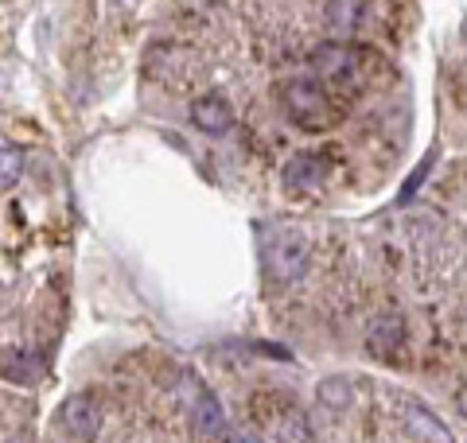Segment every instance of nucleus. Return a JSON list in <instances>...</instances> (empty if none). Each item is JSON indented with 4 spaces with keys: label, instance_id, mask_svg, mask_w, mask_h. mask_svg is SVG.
Returning <instances> with one entry per match:
<instances>
[{
    "label": "nucleus",
    "instance_id": "obj_1",
    "mask_svg": "<svg viewBox=\"0 0 467 443\" xmlns=\"http://www.w3.org/2000/svg\"><path fill=\"white\" fill-rule=\"evenodd\" d=\"M285 109H288L292 121H300L304 129H327V125L339 121V113H343L324 86L312 82V78H296V82L285 86Z\"/></svg>",
    "mask_w": 467,
    "mask_h": 443
},
{
    "label": "nucleus",
    "instance_id": "obj_2",
    "mask_svg": "<svg viewBox=\"0 0 467 443\" xmlns=\"http://www.w3.org/2000/svg\"><path fill=\"white\" fill-rule=\"evenodd\" d=\"M304 264H308V245L296 233H276L265 249V273L276 280V284H288V280H296L304 273Z\"/></svg>",
    "mask_w": 467,
    "mask_h": 443
},
{
    "label": "nucleus",
    "instance_id": "obj_3",
    "mask_svg": "<svg viewBox=\"0 0 467 443\" xmlns=\"http://www.w3.org/2000/svg\"><path fill=\"white\" fill-rule=\"evenodd\" d=\"M312 70L319 82H347L358 70V55L343 43H324V47L312 51Z\"/></svg>",
    "mask_w": 467,
    "mask_h": 443
},
{
    "label": "nucleus",
    "instance_id": "obj_4",
    "mask_svg": "<svg viewBox=\"0 0 467 443\" xmlns=\"http://www.w3.org/2000/svg\"><path fill=\"white\" fill-rule=\"evenodd\" d=\"M58 424H63L67 436L75 439H94L101 432V408L90 397H70V401L58 408Z\"/></svg>",
    "mask_w": 467,
    "mask_h": 443
},
{
    "label": "nucleus",
    "instance_id": "obj_5",
    "mask_svg": "<svg viewBox=\"0 0 467 443\" xmlns=\"http://www.w3.org/2000/svg\"><path fill=\"white\" fill-rule=\"evenodd\" d=\"M401 343H405V323H401V315H389V312H386V315H378V319L370 323L367 346H370L374 358H382V362L398 358Z\"/></svg>",
    "mask_w": 467,
    "mask_h": 443
},
{
    "label": "nucleus",
    "instance_id": "obj_6",
    "mask_svg": "<svg viewBox=\"0 0 467 443\" xmlns=\"http://www.w3.org/2000/svg\"><path fill=\"white\" fill-rule=\"evenodd\" d=\"M324 175H327V160L324 156H316V152H300V156H292L285 171H281V180L288 187H316V183H324Z\"/></svg>",
    "mask_w": 467,
    "mask_h": 443
},
{
    "label": "nucleus",
    "instance_id": "obj_7",
    "mask_svg": "<svg viewBox=\"0 0 467 443\" xmlns=\"http://www.w3.org/2000/svg\"><path fill=\"white\" fill-rule=\"evenodd\" d=\"M192 424H195V432L207 436V439H223L226 436V417H223V408H218V401H214L211 393H195V401H192Z\"/></svg>",
    "mask_w": 467,
    "mask_h": 443
},
{
    "label": "nucleus",
    "instance_id": "obj_8",
    "mask_svg": "<svg viewBox=\"0 0 467 443\" xmlns=\"http://www.w3.org/2000/svg\"><path fill=\"white\" fill-rule=\"evenodd\" d=\"M192 121H195V129L218 137V132H226L234 125V109L226 106L223 98H199L195 106H192Z\"/></svg>",
    "mask_w": 467,
    "mask_h": 443
},
{
    "label": "nucleus",
    "instance_id": "obj_9",
    "mask_svg": "<svg viewBox=\"0 0 467 443\" xmlns=\"http://www.w3.org/2000/svg\"><path fill=\"white\" fill-rule=\"evenodd\" d=\"M362 20V0H327V24L339 36H350Z\"/></svg>",
    "mask_w": 467,
    "mask_h": 443
},
{
    "label": "nucleus",
    "instance_id": "obj_10",
    "mask_svg": "<svg viewBox=\"0 0 467 443\" xmlns=\"http://www.w3.org/2000/svg\"><path fill=\"white\" fill-rule=\"evenodd\" d=\"M316 397H319V405H324V408L339 412V408H347L350 401H355V389H350L347 377H327V381H319Z\"/></svg>",
    "mask_w": 467,
    "mask_h": 443
},
{
    "label": "nucleus",
    "instance_id": "obj_11",
    "mask_svg": "<svg viewBox=\"0 0 467 443\" xmlns=\"http://www.w3.org/2000/svg\"><path fill=\"white\" fill-rule=\"evenodd\" d=\"M409 428H413V436H425V439H448L444 424L436 420L432 412H425V408H413V412H409Z\"/></svg>",
    "mask_w": 467,
    "mask_h": 443
},
{
    "label": "nucleus",
    "instance_id": "obj_12",
    "mask_svg": "<svg viewBox=\"0 0 467 443\" xmlns=\"http://www.w3.org/2000/svg\"><path fill=\"white\" fill-rule=\"evenodd\" d=\"M20 168H24V152L16 144H5V164H0V180H5V187H12L20 180Z\"/></svg>",
    "mask_w": 467,
    "mask_h": 443
},
{
    "label": "nucleus",
    "instance_id": "obj_13",
    "mask_svg": "<svg viewBox=\"0 0 467 443\" xmlns=\"http://www.w3.org/2000/svg\"><path fill=\"white\" fill-rule=\"evenodd\" d=\"M36 358H24V354H8V381H36Z\"/></svg>",
    "mask_w": 467,
    "mask_h": 443
},
{
    "label": "nucleus",
    "instance_id": "obj_14",
    "mask_svg": "<svg viewBox=\"0 0 467 443\" xmlns=\"http://www.w3.org/2000/svg\"><path fill=\"white\" fill-rule=\"evenodd\" d=\"M456 401H460V412H463V417H467V386L456 393Z\"/></svg>",
    "mask_w": 467,
    "mask_h": 443
},
{
    "label": "nucleus",
    "instance_id": "obj_15",
    "mask_svg": "<svg viewBox=\"0 0 467 443\" xmlns=\"http://www.w3.org/2000/svg\"><path fill=\"white\" fill-rule=\"evenodd\" d=\"M463 39H467V20H463Z\"/></svg>",
    "mask_w": 467,
    "mask_h": 443
}]
</instances>
